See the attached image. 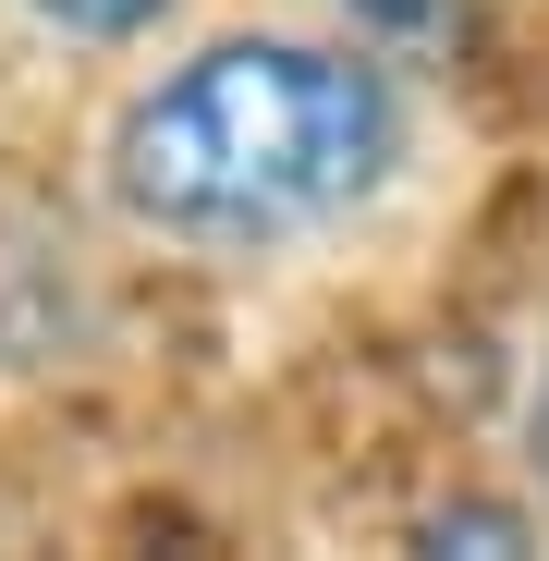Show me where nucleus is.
<instances>
[{
  "label": "nucleus",
  "instance_id": "obj_1",
  "mask_svg": "<svg viewBox=\"0 0 549 561\" xmlns=\"http://www.w3.org/2000/svg\"><path fill=\"white\" fill-rule=\"evenodd\" d=\"M391 159H403V99L379 61L318 49V37H220L135 99L111 183L147 232L256 256L366 208Z\"/></svg>",
  "mask_w": 549,
  "mask_h": 561
},
{
  "label": "nucleus",
  "instance_id": "obj_2",
  "mask_svg": "<svg viewBox=\"0 0 549 561\" xmlns=\"http://www.w3.org/2000/svg\"><path fill=\"white\" fill-rule=\"evenodd\" d=\"M37 13H49L61 37H147L171 0H37Z\"/></svg>",
  "mask_w": 549,
  "mask_h": 561
},
{
  "label": "nucleus",
  "instance_id": "obj_3",
  "mask_svg": "<svg viewBox=\"0 0 549 561\" xmlns=\"http://www.w3.org/2000/svg\"><path fill=\"white\" fill-rule=\"evenodd\" d=\"M379 37H465V0H354Z\"/></svg>",
  "mask_w": 549,
  "mask_h": 561
},
{
  "label": "nucleus",
  "instance_id": "obj_4",
  "mask_svg": "<svg viewBox=\"0 0 549 561\" xmlns=\"http://www.w3.org/2000/svg\"><path fill=\"white\" fill-rule=\"evenodd\" d=\"M537 463H549V379H537Z\"/></svg>",
  "mask_w": 549,
  "mask_h": 561
}]
</instances>
